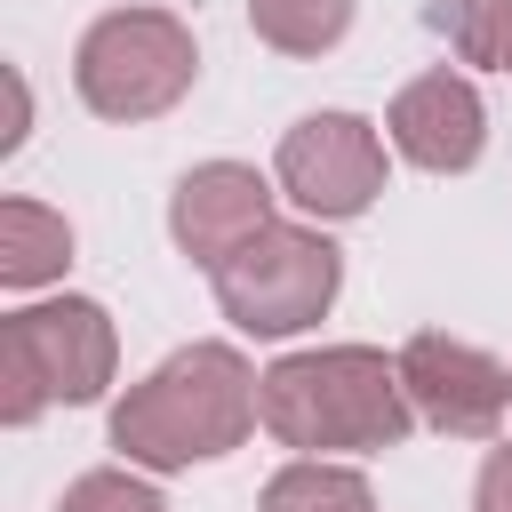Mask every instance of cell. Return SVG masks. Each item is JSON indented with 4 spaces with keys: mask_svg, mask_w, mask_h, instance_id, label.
<instances>
[{
    "mask_svg": "<svg viewBox=\"0 0 512 512\" xmlns=\"http://www.w3.org/2000/svg\"><path fill=\"white\" fill-rule=\"evenodd\" d=\"M504 72H512V48H504Z\"/></svg>",
    "mask_w": 512,
    "mask_h": 512,
    "instance_id": "2e32d148",
    "label": "cell"
},
{
    "mask_svg": "<svg viewBox=\"0 0 512 512\" xmlns=\"http://www.w3.org/2000/svg\"><path fill=\"white\" fill-rule=\"evenodd\" d=\"M256 368L232 344H184L168 352L144 384L120 392L112 408V448L144 472H192L232 456L264 416H256Z\"/></svg>",
    "mask_w": 512,
    "mask_h": 512,
    "instance_id": "6da1fadb",
    "label": "cell"
},
{
    "mask_svg": "<svg viewBox=\"0 0 512 512\" xmlns=\"http://www.w3.org/2000/svg\"><path fill=\"white\" fill-rule=\"evenodd\" d=\"M72 264V224L40 200H0V288H40Z\"/></svg>",
    "mask_w": 512,
    "mask_h": 512,
    "instance_id": "30bf717a",
    "label": "cell"
},
{
    "mask_svg": "<svg viewBox=\"0 0 512 512\" xmlns=\"http://www.w3.org/2000/svg\"><path fill=\"white\" fill-rule=\"evenodd\" d=\"M256 416L280 448L296 456H336V448H400L416 408L400 392V360L376 344H320L288 352L256 384Z\"/></svg>",
    "mask_w": 512,
    "mask_h": 512,
    "instance_id": "7a4b0ae2",
    "label": "cell"
},
{
    "mask_svg": "<svg viewBox=\"0 0 512 512\" xmlns=\"http://www.w3.org/2000/svg\"><path fill=\"white\" fill-rule=\"evenodd\" d=\"M248 24L280 56H328L352 32V0H248Z\"/></svg>",
    "mask_w": 512,
    "mask_h": 512,
    "instance_id": "7c38bea8",
    "label": "cell"
},
{
    "mask_svg": "<svg viewBox=\"0 0 512 512\" xmlns=\"http://www.w3.org/2000/svg\"><path fill=\"white\" fill-rule=\"evenodd\" d=\"M216 304H224V320L240 328V336H296V328H312L328 304H336V288H344V256H336V240L320 232V224H264L248 248H232L216 272Z\"/></svg>",
    "mask_w": 512,
    "mask_h": 512,
    "instance_id": "5b68a950",
    "label": "cell"
},
{
    "mask_svg": "<svg viewBox=\"0 0 512 512\" xmlns=\"http://www.w3.org/2000/svg\"><path fill=\"white\" fill-rule=\"evenodd\" d=\"M56 512H168V504H160V488L144 480V464H96V472H80V480L64 488Z\"/></svg>",
    "mask_w": 512,
    "mask_h": 512,
    "instance_id": "5bb4252c",
    "label": "cell"
},
{
    "mask_svg": "<svg viewBox=\"0 0 512 512\" xmlns=\"http://www.w3.org/2000/svg\"><path fill=\"white\" fill-rule=\"evenodd\" d=\"M400 392L416 408V424L448 432V440H496L512 416V368L496 352H480L472 336L448 328H416L400 352Z\"/></svg>",
    "mask_w": 512,
    "mask_h": 512,
    "instance_id": "8992f818",
    "label": "cell"
},
{
    "mask_svg": "<svg viewBox=\"0 0 512 512\" xmlns=\"http://www.w3.org/2000/svg\"><path fill=\"white\" fill-rule=\"evenodd\" d=\"M272 224V184L256 176V168H240V160H208V168H192L176 192H168V232H176V248L200 264V272H216L232 248H248L256 232Z\"/></svg>",
    "mask_w": 512,
    "mask_h": 512,
    "instance_id": "9c48e42d",
    "label": "cell"
},
{
    "mask_svg": "<svg viewBox=\"0 0 512 512\" xmlns=\"http://www.w3.org/2000/svg\"><path fill=\"white\" fill-rule=\"evenodd\" d=\"M192 72H200L192 24L168 8H112L80 32L72 56V88L96 120H160L168 104H184Z\"/></svg>",
    "mask_w": 512,
    "mask_h": 512,
    "instance_id": "277c9868",
    "label": "cell"
},
{
    "mask_svg": "<svg viewBox=\"0 0 512 512\" xmlns=\"http://www.w3.org/2000/svg\"><path fill=\"white\" fill-rule=\"evenodd\" d=\"M432 24H440V40H448L464 64H496V72H504L512 0H432Z\"/></svg>",
    "mask_w": 512,
    "mask_h": 512,
    "instance_id": "4fadbf2b",
    "label": "cell"
},
{
    "mask_svg": "<svg viewBox=\"0 0 512 512\" xmlns=\"http://www.w3.org/2000/svg\"><path fill=\"white\" fill-rule=\"evenodd\" d=\"M272 184L312 216V224H344L368 216V200L384 192V136L360 112H312L280 136Z\"/></svg>",
    "mask_w": 512,
    "mask_h": 512,
    "instance_id": "52a82bcc",
    "label": "cell"
},
{
    "mask_svg": "<svg viewBox=\"0 0 512 512\" xmlns=\"http://www.w3.org/2000/svg\"><path fill=\"white\" fill-rule=\"evenodd\" d=\"M256 512H376V488H368V472H352L336 456H296L264 480Z\"/></svg>",
    "mask_w": 512,
    "mask_h": 512,
    "instance_id": "8fae6325",
    "label": "cell"
},
{
    "mask_svg": "<svg viewBox=\"0 0 512 512\" xmlns=\"http://www.w3.org/2000/svg\"><path fill=\"white\" fill-rule=\"evenodd\" d=\"M384 136H392V152H400L408 168H424V176H464V168L480 160V144H488V104H480V88H472L464 72H424V80H408V88L392 96Z\"/></svg>",
    "mask_w": 512,
    "mask_h": 512,
    "instance_id": "ba28073f",
    "label": "cell"
},
{
    "mask_svg": "<svg viewBox=\"0 0 512 512\" xmlns=\"http://www.w3.org/2000/svg\"><path fill=\"white\" fill-rule=\"evenodd\" d=\"M120 368V336L104 320V304L88 296H48L0 320V424H32L40 408H80L112 384Z\"/></svg>",
    "mask_w": 512,
    "mask_h": 512,
    "instance_id": "3957f363",
    "label": "cell"
},
{
    "mask_svg": "<svg viewBox=\"0 0 512 512\" xmlns=\"http://www.w3.org/2000/svg\"><path fill=\"white\" fill-rule=\"evenodd\" d=\"M472 512H512V440H504V448H488L480 488H472Z\"/></svg>",
    "mask_w": 512,
    "mask_h": 512,
    "instance_id": "9a60e30c",
    "label": "cell"
}]
</instances>
